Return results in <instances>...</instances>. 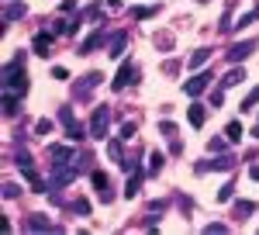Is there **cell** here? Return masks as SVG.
Listing matches in <instances>:
<instances>
[{"label": "cell", "instance_id": "25", "mask_svg": "<svg viewBox=\"0 0 259 235\" xmlns=\"http://www.w3.org/2000/svg\"><path fill=\"white\" fill-rule=\"evenodd\" d=\"M162 163H166V156H162V152H152V156H149V170H152V173H159Z\"/></svg>", "mask_w": 259, "mask_h": 235}, {"label": "cell", "instance_id": "19", "mask_svg": "<svg viewBox=\"0 0 259 235\" xmlns=\"http://www.w3.org/2000/svg\"><path fill=\"white\" fill-rule=\"evenodd\" d=\"M28 228H31V232H49L52 225H49V218H45V215H31V221H28Z\"/></svg>", "mask_w": 259, "mask_h": 235}, {"label": "cell", "instance_id": "35", "mask_svg": "<svg viewBox=\"0 0 259 235\" xmlns=\"http://www.w3.org/2000/svg\"><path fill=\"white\" fill-rule=\"evenodd\" d=\"M256 18H259V7H256V11H249V14H242V21H239V24H252Z\"/></svg>", "mask_w": 259, "mask_h": 235}, {"label": "cell", "instance_id": "5", "mask_svg": "<svg viewBox=\"0 0 259 235\" xmlns=\"http://www.w3.org/2000/svg\"><path fill=\"white\" fill-rule=\"evenodd\" d=\"M128 83H139V66L135 62H121L118 76L111 80V90H124Z\"/></svg>", "mask_w": 259, "mask_h": 235}, {"label": "cell", "instance_id": "20", "mask_svg": "<svg viewBox=\"0 0 259 235\" xmlns=\"http://www.w3.org/2000/svg\"><path fill=\"white\" fill-rule=\"evenodd\" d=\"M256 211V204L252 201H235V218H249Z\"/></svg>", "mask_w": 259, "mask_h": 235}, {"label": "cell", "instance_id": "28", "mask_svg": "<svg viewBox=\"0 0 259 235\" xmlns=\"http://www.w3.org/2000/svg\"><path fill=\"white\" fill-rule=\"evenodd\" d=\"M232 194H235V183H225V187L218 190V201L225 204V201H232Z\"/></svg>", "mask_w": 259, "mask_h": 235}, {"label": "cell", "instance_id": "17", "mask_svg": "<svg viewBox=\"0 0 259 235\" xmlns=\"http://www.w3.org/2000/svg\"><path fill=\"white\" fill-rule=\"evenodd\" d=\"M24 14H28V7H24V4H11V7L4 11V24H11V21H21Z\"/></svg>", "mask_w": 259, "mask_h": 235}, {"label": "cell", "instance_id": "1", "mask_svg": "<svg viewBox=\"0 0 259 235\" xmlns=\"http://www.w3.org/2000/svg\"><path fill=\"white\" fill-rule=\"evenodd\" d=\"M4 90H14V94H28V73H24V52L14 56L4 66Z\"/></svg>", "mask_w": 259, "mask_h": 235}, {"label": "cell", "instance_id": "22", "mask_svg": "<svg viewBox=\"0 0 259 235\" xmlns=\"http://www.w3.org/2000/svg\"><path fill=\"white\" fill-rule=\"evenodd\" d=\"M207 56H211L207 49H197V52L190 56V62H187V66H190V69H197V66H204V62H207Z\"/></svg>", "mask_w": 259, "mask_h": 235}, {"label": "cell", "instance_id": "15", "mask_svg": "<svg viewBox=\"0 0 259 235\" xmlns=\"http://www.w3.org/2000/svg\"><path fill=\"white\" fill-rule=\"evenodd\" d=\"M18 104H21V94H14V90H4V114L14 118V114H18Z\"/></svg>", "mask_w": 259, "mask_h": 235}, {"label": "cell", "instance_id": "30", "mask_svg": "<svg viewBox=\"0 0 259 235\" xmlns=\"http://www.w3.org/2000/svg\"><path fill=\"white\" fill-rule=\"evenodd\" d=\"M159 132H162L166 138H177V125H173V121H162V125H159Z\"/></svg>", "mask_w": 259, "mask_h": 235}, {"label": "cell", "instance_id": "26", "mask_svg": "<svg viewBox=\"0 0 259 235\" xmlns=\"http://www.w3.org/2000/svg\"><path fill=\"white\" fill-rule=\"evenodd\" d=\"M256 104H259V87H256V90H249V97L242 100V111H249V107H256Z\"/></svg>", "mask_w": 259, "mask_h": 235}, {"label": "cell", "instance_id": "32", "mask_svg": "<svg viewBox=\"0 0 259 235\" xmlns=\"http://www.w3.org/2000/svg\"><path fill=\"white\" fill-rule=\"evenodd\" d=\"M18 194H21L18 183H4V197H7V201H11V197H18Z\"/></svg>", "mask_w": 259, "mask_h": 235}, {"label": "cell", "instance_id": "39", "mask_svg": "<svg viewBox=\"0 0 259 235\" xmlns=\"http://www.w3.org/2000/svg\"><path fill=\"white\" fill-rule=\"evenodd\" d=\"M252 138H259V121H256V128H252Z\"/></svg>", "mask_w": 259, "mask_h": 235}, {"label": "cell", "instance_id": "8", "mask_svg": "<svg viewBox=\"0 0 259 235\" xmlns=\"http://www.w3.org/2000/svg\"><path fill=\"white\" fill-rule=\"evenodd\" d=\"M214 80V73H197L194 80H187L183 83V90H187V97H200L204 90H207V83Z\"/></svg>", "mask_w": 259, "mask_h": 235}, {"label": "cell", "instance_id": "38", "mask_svg": "<svg viewBox=\"0 0 259 235\" xmlns=\"http://www.w3.org/2000/svg\"><path fill=\"white\" fill-rule=\"evenodd\" d=\"M249 176H252V180H259V166H252V170H249Z\"/></svg>", "mask_w": 259, "mask_h": 235}, {"label": "cell", "instance_id": "3", "mask_svg": "<svg viewBox=\"0 0 259 235\" xmlns=\"http://www.w3.org/2000/svg\"><path fill=\"white\" fill-rule=\"evenodd\" d=\"M18 170L24 173V180H28V183H31L38 194H45V190H49V183H45V180L35 173V163H31V156H28V149H18Z\"/></svg>", "mask_w": 259, "mask_h": 235}, {"label": "cell", "instance_id": "7", "mask_svg": "<svg viewBox=\"0 0 259 235\" xmlns=\"http://www.w3.org/2000/svg\"><path fill=\"white\" fill-rule=\"evenodd\" d=\"M90 180H94V190H97V197L104 201V204H111V201H114V190H111V176L100 173V170H94V173H90Z\"/></svg>", "mask_w": 259, "mask_h": 235}, {"label": "cell", "instance_id": "24", "mask_svg": "<svg viewBox=\"0 0 259 235\" xmlns=\"http://www.w3.org/2000/svg\"><path fill=\"white\" fill-rule=\"evenodd\" d=\"M156 14V7H132V18L135 21H145V18H152Z\"/></svg>", "mask_w": 259, "mask_h": 235}, {"label": "cell", "instance_id": "9", "mask_svg": "<svg viewBox=\"0 0 259 235\" xmlns=\"http://www.w3.org/2000/svg\"><path fill=\"white\" fill-rule=\"evenodd\" d=\"M104 42H107V31H104V24H100V28L94 31V35H87V38H83V45H80V56H90V52H94V49H100Z\"/></svg>", "mask_w": 259, "mask_h": 235}, {"label": "cell", "instance_id": "37", "mask_svg": "<svg viewBox=\"0 0 259 235\" xmlns=\"http://www.w3.org/2000/svg\"><path fill=\"white\" fill-rule=\"evenodd\" d=\"M162 69H166V73H169V76H173V73H177V69H180V62H177V59H169V62H166V66H162Z\"/></svg>", "mask_w": 259, "mask_h": 235}, {"label": "cell", "instance_id": "21", "mask_svg": "<svg viewBox=\"0 0 259 235\" xmlns=\"http://www.w3.org/2000/svg\"><path fill=\"white\" fill-rule=\"evenodd\" d=\"M225 135H228V142H242V121H228Z\"/></svg>", "mask_w": 259, "mask_h": 235}, {"label": "cell", "instance_id": "27", "mask_svg": "<svg viewBox=\"0 0 259 235\" xmlns=\"http://www.w3.org/2000/svg\"><path fill=\"white\" fill-rule=\"evenodd\" d=\"M232 28H235V24H232V11H225V18H221L218 31H221V35H228V31H232Z\"/></svg>", "mask_w": 259, "mask_h": 235}, {"label": "cell", "instance_id": "40", "mask_svg": "<svg viewBox=\"0 0 259 235\" xmlns=\"http://www.w3.org/2000/svg\"><path fill=\"white\" fill-rule=\"evenodd\" d=\"M107 4H114V7H118V4H121V0H107Z\"/></svg>", "mask_w": 259, "mask_h": 235}, {"label": "cell", "instance_id": "18", "mask_svg": "<svg viewBox=\"0 0 259 235\" xmlns=\"http://www.w3.org/2000/svg\"><path fill=\"white\" fill-rule=\"evenodd\" d=\"M187 118H190V125H194V128H200V125H204V118H207V111H204L200 104H190V111H187Z\"/></svg>", "mask_w": 259, "mask_h": 235}, {"label": "cell", "instance_id": "23", "mask_svg": "<svg viewBox=\"0 0 259 235\" xmlns=\"http://www.w3.org/2000/svg\"><path fill=\"white\" fill-rule=\"evenodd\" d=\"M35 135H52V121L49 118H38L35 121Z\"/></svg>", "mask_w": 259, "mask_h": 235}, {"label": "cell", "instance_id": "13", "mask_svg": "<svg viewBox=\"0 0 259 235\" xmlns=\"http://www.w3.org/2000/svg\"><path fill=\"white\" fill-rule=\"evenodd\" d=\"M232 166H235V159H232V156H218L214 163H200L197 173H207V170H221V173H228Z\"/></svg>", "mask_w": 259, "mask_h": 235}, {"label": "cell", "instance_id": "4", "mask_svg": "<svg viewBox=\"0 0 259 235\" xmlns=\"http://www.w3.org/2000/svg\"><path fill=\"white\" fill-rule=\"evenodd\" d=\"M100 83H104V76H100V73H87V76L73 87V97H76V100H90V94L97 90Z\"/></svg>", "mask_w": 259, "mask_h": 235}, {"label": "cell", "instance_id": "2", "mask_svg": "<svg viewBox=\"0 0 259 235\" xmlns=\"http://www.w3.org/2000/svg\"><path fill=\"white\" fill-rule=\"evenodd\" d=\"M59 121H62V128H66V138L76 145V142H83V138L90 135V128H83L80 121L73 118V107H59Z\"/></svg>", "mask_w": 259, "mask_h": 235}, {"label": "cell", "instance_id": "6", "mask_svg": "<svg viewBox=\"0 0 259 235\" xmlns=\"http://www.w3.org/2000/svg\"><path fill=\"white\" fill-rule=\"evenodd\" d=\"M107 125H111V111L107 107H97L94 118H90V138H104L107 135Z\"/></svg>", "mask_w": 259, "mask_h": 235}, {"label": "cell", "instance_id": "33", "mask_svg": "<svg viewBox=\"0 0 259 235\" xmlns=\"http://www.w3.org/2000/svg\"><path fill=\"white\" fill-rule=\"evenodd\" d=\"M204 232H207V235H214V232H228V225H221V221H214V225H207V228H204Z\"/></svg>", "mask_w": 259, "mask_h": 235}, {"label": "cell", "instance_id": "29", "mask_svg": "<svg viewBox=\"0 0 259 235\" xmlns=\"http://www.w3.org/2000/svg\"><path fill=\"white\" fill-rule=\"evenodd\" d=\"M121 138H124V142H132V138H135V125H132V121H124V125H121Z\"/></svg>", "mask_w": 259, "mask_h": 235}, {"label": "cell", "instance_id": "34", "mask_svg": "<svg viewBox=\"0 0 259 235\" xmlns=\"http://www.w3.org/2000/svg\"><path fill=\"white\" fill-rule=\"evenodd\" d=\"M207 149H211V152H225V142H221V138H211Z\"/></svg>", "mask_w": 259, "mask_h": 235}, {"label": "cell", "instance_id": "31", "mask_svg": "<svg viewBox=\"0 0 259 235\" xmlns=\"http://www.w3.org/2000/svg\"><path fill=\"white\" fill-rule=\"evenodd\" d=\"M73 211H80V215H90V201H83V197H76V204H73Z\"/></svg>", "mask_w": 259, "mask_h": 235}, {"label": "cell", "instance_id": "36", "mask_svg": "<svg viewBox=\"0 0 259 235\" xmlns=\"http://www.w3.org/2000/svg\"><path fill=\"white\" fill-rule=\"evenodd\" d=\"M156 45H162V49H169V45H173V38H169V35H156Z\"/></svg>", "mask_w": 259, "mask_h": 235}, {"label": "cell", "instance_id": "12", "mask_svg": "<svg viewBox=\"0 0 259 235\" xmlns=\"http://www.w3.org/2000/svg\"><path fill=\"white\" fill-rule=\"evenodd\" d=\"M252 49H256V38L235 42V45H232V49H228V59H232V62H242V59L249 56V52H252Z\"/></svg>", "mask_w": 259, "mask_h": 235}, {"label": "cell", "instance_id": "14", "mask_svg": "<svg viewBox=\"0 0 259 235\" xmlns=\"http://www.w3.org/2000/svg\"><path fill=\"white\" fill-rule=\"evenodd\" d=\"M124 45H128V35H124V31H114V35H111V59L124 56Z\"/></svg>", "mask_w": 259, "mask_h": 235}, {"label": "cell", "instance_id": "10", "mask_svg": "<svg viewBox=\"0 0 259 235\" xmlns=\"http://www.w3.org/2000/svg\"><path fill=\"white\" fill-rule=\"evenodd\" d=\"M52 45H56V31H38L35 42H31V49H35L38 56H49V52H52Z\"/></svg>", "mask_w": 259, "mask_h": 235}, {"label": "cell", "instance_id": "16", "mask_svg": "<svg viewBox=\"0 0 259 235\" xmlns=\"http://www.w3.org/2000/svg\"><path fill=\"white\" fill-rule=\"evenodd\" d=\"M242 80H245V69H239V66H235V69H228V73L221 76V90H228V87H239Z\"/></svg>", "mask_w": 259, "mask_h": 235}, {"label": "cell", "instance_id": "11", "mask_svg": "<svg viewBox=\"0 0 259 235\" xmlns=\"http://www.w3.org/2000/svg\"><path fill=\"white\" fill-rule=\"evenodd\" d=\"M142 176H145V170H142L139 163H135V166H132V176H128V183H124V197H128V201H132V197H139Z\"/></svg>", "mask_w": 259, "mask_h": 235}]
</instances>
